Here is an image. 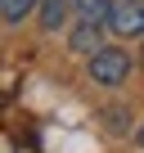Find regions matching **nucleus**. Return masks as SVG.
I'll return each mask as SVG.
<instances>
[{"label":"nucleus","instance_id":"obj_1","mask_svg":"<svg viewBox=\"0 0 144 153\" xmlns=\"http://www.w3.org/2000/svg\"><path fill=\"white\" fill-rule=\"evenodd\" d=\"M126 72H131L126 50L104 45V50H95V54H90V81H95V86H122V81H126Z\"/></svg>","mask_w":144,"mask_h":153},{"label":"nucleus","instance_id":"obj_2","mask_svg":"<svg viewBox=\"0 0 144 153\" xmlns=\"http://www.w3.org/2000/svg\"><path fill=\"white\" fill-rule=\"evenodd\" d=\"M108 27L117 36H144V0H117L108 14Z\"/></svg>","mask_w":144,"mask_h":153},{"label":"nucleus","instance_id":"obj_3","mask_svg":"<svg viewBox=\"0 0 144 153\" xmlns=\"http://www.w3.org/2000/svg\"><path fill=\"white\" fill-rule=\"evenodd\" d=\"M72 50H77V54H95V50H104V45H99V23L81 18V27L72 32Z\"/></svg>","mask_w":144,"mask_h":153},{"label":"nucleus","instance_id":"obj_4","mask_svg":"<svg viewBox=\"0 0 144 153\" xmlns=\"http://www.w3.org/2000/svg\"><path fill=\"white\" fill-rule=\"evenodd\" d=\"M68 5H72V0H41V27H45V32H59V23L68 18V14H63Z\"/></svg>","mask_w":144,"mask_h":153},{"label":"nucleus","instance_id":"obj_5","mask_svg":"<svg viewBox=\"0 0 144 153\" xmlns=\"http://www.w3.org/2000/svg\"><path fill=\"white\" fill-rule=\"evenodd\" d=\"M72 5H77V14L90 18V23H108V14H113V0H72Z\"/></svg>","mask_w":144,"mask_h":153},{"label":"nucleus","instance_id":"obj_6","mask_svg":"<svg viewBox=\"0 0 144 153\" xmlns=\"http://www.w3.org/2000/svg\"><path fill=\"white\" fill-rule=\"evenodd\" d=\"M36 9V0H0V14H5V23H23V14Z\"/></svg>","mask_w":144,"mask_h":153},{"label":"nucleus","instance_id":"obj_7","mask_svg":"<svg viewBox=\"0 0 144 153\" xmlns=\"http://www.w3.org/2000/svg\"><path fill=\"white\" fill-rule=\"evenodd\" d=\"M140 149H144V126H140Z\"/></svg>","mask_w":144,"mask_h":153},{"label":"nucleus","instance_id":"obj_8","mask_svg":"<svg viewBox=\"0 0 144 153\" xmlns=\"http://www.w3.org/2000/svg\"><path fill=\"white\" fill-rule=\"evenodd\" d=\"M140 63H144V54H140Z\"/></svg>","mask_w":144,"mask_h":153}]
</instances>
